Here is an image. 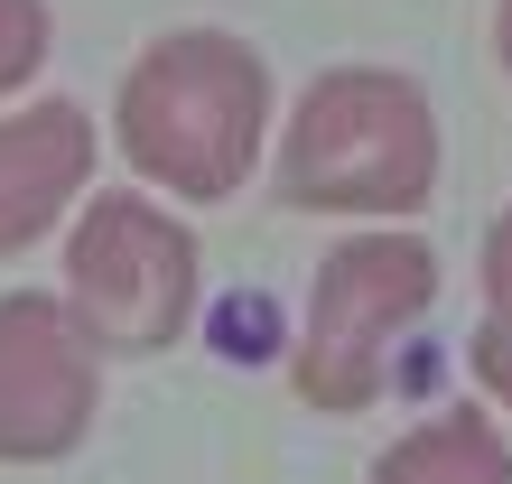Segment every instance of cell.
Returning a JSON list of instances; mask_svg holds the SVG:
<instances>
[{
	"instance_id": "10",
	"label": "cell",
	"mask_w": 512,
	"mask_h": 484,
	"mask_svg": "<svg viewBox=\"0 0 512 484\" xmlns=\"http://www.w3.org/2000/svg\"><path fill=\"white\" fill-rule=\"evenodd\" d=\"M475 289H485V317H512V205L475 242Z\"/></svg>"
},
{
	"instance_id": "1",
	"label": "cell",
	"mask_w": 512,
	"mask_h": 484,
	"mask_svg": "<svg viewBox=\"0 0 512 484\" xmlns=\"http://www.w3.org/2000/svg\"><path fill=\"white\" fill-rule=\"evenodd\" d=\"M280 84L243 28H159L112 84V149L168 205H224L270 159Z\"/></svg>"
},
{
	"instance_id": "6",
	"label": "cell",
	"mask_w": 512,
	"mask_h": 484,
	"mask_svg": "<svg viewBox=\"0 0 512 484\" xmlns=\"http://www.w3.org/2000/svg\"><path fill=\"white\" fill-rule=\"evenodd\" d=\"M94 159L103 131L75 94H28L0 112V261L75 224V205L94 196Z\"/></svg>"
},
{
	"instance_id": "9",
	"label": "cell",
	"mask_w": 512,
	"mask_h": 484,
	"mask_svg": "<svg viewBox=\"0 0 512 484\" xmlns=\"http://www.w3.org/2000/svg\"><path fill=\"white\" fill-rule=\"evenodd\" d=\"M466 363H475V391H485L494 410H512V317H485L466 336Z\"/></svg>"
},
{
	"instance_id": "5",
	"label": "cell",
	"mask_w": 512,
	"mask_h": 484,
	"mask_svg": "<svg viewBox=\"0 0 512 484\" xmlns=\"http://www.w3.org/2000/svg\"><path fill=\"white\" fill-rule=\"evenodd\" d=\"M103 419V354L66 289L0 298V466H66Z\"/></svg>"
},
{
	"instance_id": "4",
	"label": "cell",
	"mask_w": 512,
	"mask_h": 484,
	"mask_svg": "<svg viewBox=\"0 0 512 484\" xmlns=\"http://www.w3.org/2000/svg\"><path fill=\"white\" fill-rule=\"evenodd\" d=\"M66 308L94 354H168L196 326L205 242L159 187H94L66 224Z\"/></svg>"
},
{
	"instance_id": "3",
	"label": "cell",
	"mask_w": 512,
	"mask_h": 484,
	"mask_svg": "<svg viewBox=\"0 0 512 484\" xmlns=\"http://www.w3.org/2000/svg\"><path fill=\"white\" fill-rule=\"evenodd\" d=\"M438 308V252L410 224H364L317 261L308 308L289 336V391L326 419H354L382 401L391 354H401Z\"/></svg>"
},
{
	"instance_id": "7",
	"label": "cell",
	"mask_w": 512,
	"mask_h": 484,
	"mask_svg": "<svg viewBox=\"0 0 512 484\" xmlns=\"http://www.w3.org/2000/svg\"><path fill=\"white\" fill-rule=\"evenodd\" d=\"M364 484H512V438H503L494 401H447L429 419H410L373 457Z\"/></svg>"
},
{
	"instance_id": "8",
	"label": "cell",
	"mask_w": 512,
	"mask_h": 484,
	"mask_svg": "<svg viewBox=\"0 0 512 484\" xmlns=\"http://www.w3.org/2000/svg\"><path fill=\"white\" fill-rule=\"evenodd\" d=\"M47 47H56L47 0H0V103H19L28 84L47 75Z\"/></svg>"
},
{
	"instance_id": "2",
	"label": "cell",
	"mask_w": 512,
	"mask_h": 484,
	"mask_svg": "<svg viewBox=\"0 0 512 484\" xmlns=\"http://www.w3.org/2000/svg\"><path fill=\"white\" fill-rule=\"evenodd\" d=\"M447 140L429 84L401 66H326L289 103L270 140V196L289 215H336V224H410L438 196Z\"/></svg>"
},
{
	"instance_id": "11",
	"label": "cell",
	"mask_w": 512,
	"mask_h": 484,
	"mask_svg": "<svg viewBox=\"0 0 512 484\" xmlns=\"http://www.w3.org/2000/svg\"><path fill=\"white\" fill-rule=\"evenodd\" d=\"M494 56H503V75H512V0H494Z\"/></svg>"
}]
</instances>
